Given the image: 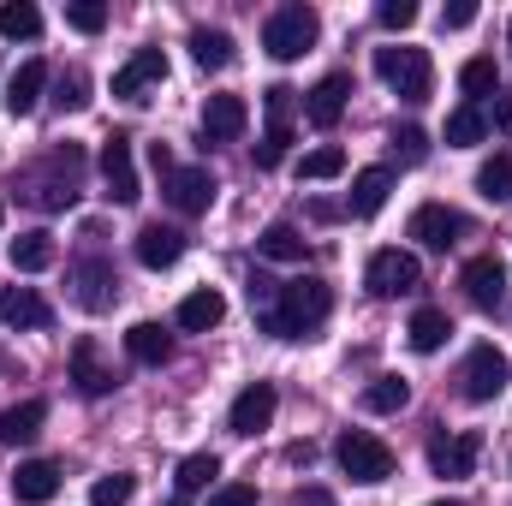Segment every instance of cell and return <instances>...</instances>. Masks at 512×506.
Returning a JSON list of instances; mask_svg holds the SVG:
<instances>
[{
  "label": "cell",
  "instance_id": "6da1fadb",
  "mask_svg": "<svg viewBox=\"0 0 512 506\" xmlns=\"http://www.w3.org/2000/svg\"><path fill=\"white\" fill-rule=\"evenodd\" d=\"M328 310H334V292L304 274V280H286V286L274 292V304L262 310V328H268L274 340H304L310 328L328 322Z\"/></svg>",
  "mask_w": 512,
  "mask_h": 506
},
{
  "label": "cell",
  "instance_id": "7a4b0ae2",
  "mask_svg": "<svg viewBox=\"0 0 512 506\" xmlns=\"http://www.w3.org/2000/svg\"><path fill=\"white\" fill-rule=\"evenodd\" d=\"M316 36H322V18H316V6H280V12H268V24H262V48L274 54V60H298V54H310L316 48Z\"/></svg>",
  "mask_w": 512,
  "mask_h": 506
},
{
  "label": "cell",
  "instance_id": "3957f363",
  "mask_svg": "<svg viewBox=\"0 0 512 506\" xmlns=\"http://www.w3.org/2000/svg\"><path fill=\"white\" fill-rule=\"evenodd\" d=\"M78 167H84V155H78L72 143H60V149L48 155V179L24 173L18 191H24L36 209H72V203H78Z\"/></svg>",
  "mask_w": 512,
  "mask_h": 506
},
{
  "label": "cell",
  "instance_id": "277c9868",
  "mask_svg": "<svg viewBox=\"0 0 512 506\" xmlns=\"http://www.w3.org/2000/svg\"><path fill=\"white\" fill-rule=\"evenodd\" d=\"M376 72L399 102H429V84H435V66L423 48H376Z\"/></svg>",
  "mask_w": 512,
  "mask_h": 506
},
{
  "label": "cell",
  "instance_id": "5b68a950",
  "mask_svg": "<svg viewBox=\"0 0 512 506\" xmlns=\"http://www.w3.org/2000/svg\"><path fill=\"white\" fill-rule=\"evenodd\" d=\"M334 459H340V471L352 483H387L393 477V447H387L382 435H370V429H346L340 447H334Z\"/></svg>",
  "mask_w": 512,
  "mask_h": 506
},
{
  "label": "cell",
  "instance_id": "8992f818",
  "mask_svg": "<svg viewBox=\"0 0 512 506\" xmlns=\"http://www.w3.org/2000/svg\"><path fill=\"white\" fill-rule=\"evenodd\" d=\"M501 387H507V352H495L489 340L471 346V358L459 364V393L471 405H489V399H501Z\"/></svg>",
  "mask_w": 512,
  "mask_h": 506
},
{
  "label": "cell",
  "instance_id": "52a82bcc",
  "mask_svg": "<svg viewBox=\"0 0 512 506\" xmlns=\"http://www.w3.org/2000/svg\"><path fill=\"white\" fill-rule=\"evenodd\" d=\"M417 280H423V268H417V256L411 251H376L370 256V268H364V286L376 292V298H399V292H417Z\"/></svg>",
  "mask_w": 512,
  "mask_h": 506
},
{
  "label": "cell",
  "instance_id": "ba28073f",
  "mask_svg": "<svg viewBox=\"0 0 512 506\" xmlns=\"http://www.w3.org/2000/svg\"><path fill=\"white\" fill-rule=\"evenodd\" d=\"M161 197H167L179 215H203V209L215 203V173H209V167H173V173L161 179Z\"/></svg>",
  "mask_w": 512,
  "mask_h": 506
},
{
  "label": "cell",
  "instance_id": "9c48e42d",
  "mask_svg": "<svg viewBox=\"0 0 512 506\" xmlns=\"http://www.w3.org/2000/svg\"><path fill=\"white\" fill-rule=\"evenodd\" d=\"M477 459H483V435H477V429L435 435V447H429V465H435V477H471V471H477Z\"/></svg>",
  "mask_w": 512,
  "mask_h": 506
},
{
  "label": "cell",
  "instance_id": "30bf717a",
  "mask_svg": "<svg viewBox=\"0 0 512 506\" xmlns=\"http://www.w3.org/2000/svg\"><path fill=\"white\" fill-rule=\"evenodd\" d=\"M161 78H167V54H161V48H137L126 66L114 72V96H120V102H149L143 90H155Z\"/></svg>",
  "mask_w": 512,
  "mask_h": 506
},
{
  "label": "cell",
  "instance_id": "8fae6325",
  "mask_svg": "<svg viewBox=\"0 0 512 506\" xmlns=\"http://www.w3.org/2000/svg\"><path fill=\"white\" fill-rule=\"evenodd\" d=\"M102 179H108V197H114V203H137V197H143V191H137V161H131L126 131H114V137L102 143Z\"/></svg>",
  "mask_w": 512,
  "mask_h": 506
},
{
  "label": "cell",
  "instance_id": "7c38bea8",
  "mask_svg": "<svg viewBox=\"0 0 512 506\" xmlns=\"http://www.w3.org/2000/svg\"><path fill=\"white\" fill-rule=\"evenodd\" d=\"M417 245H429V251H447V245H459V233H465V215L459 209H447V203H423L417 215H411V227H405Z\"/></svg>",
  "mask_w": 512,
  "mask_h": 506
},
{
  "label": "cell",
  "instance_id": "4fadbf2b",
  "mask_svg": "<svg viewBox=\"0 0 512 506\" xmlns=\"http://www.w3.org/2000/svg\"><path fill=\"white\" fill-rule=\"evenodd\" d=\"M459 286H465V298H471L477 310H501V298H507V268H501V256H471L465 274H459Z\"/></svg>",
  "mask_w": 512,
  "mask_h": 506
},
{
  "label": "cell",
  "instance_id": "5bb4252c",
  "mask_svg": "<svg viewBox=\"0 0 512 506\" xmlns=\"http://www.w3.org/2000/svg\"><path fill=\"white\" fill-rule=\"evenodd\" d=\"M274 405H280L274 381H251V387L233 399V411H227V429H233V435H256V429H268V423H274Z\"/></svg>",
  "mask_w": 512,
  "mask_h": 506
},
{
  "label": "cell",
  "instance_id": "9a60e30c",
  "mask_svg": "<svg viewBox=\"0 0 512 506\" xmlns=\"http://www.w3.org/2000/svg\"><path fill=\"white\" fill-rule=\"evenodd\" d=\"M114 262H102V256H84V262H72V298L84 304V310H108L114 304Z\"/></svg>",
  "mask_w": 512,
  "mask_h": 506
},
{
  "label": "cell",
  "instance_id": "2e32d148",
  "mask_svg": "<svg viewBox=\"0 0 512 506\" xmlns=\"http://www.w3.org/2000/svg\"><path fill=\"white\" fill-rule=\"evenodd\" d=\"M346 96H352V78H346V72H328V78L304 96V120L316 131H334L340 114H346Z\"/></svg>",
  "mask_w": 512,
  "mask_h": 506
},
{
  "label": "cell",
  "instance_id": "e0dca14e",
  "mask_svg": "<svg viewBox=\"0 0 512 506\" xmlns=\"http://www.w3.org/2000/svg\"><path fill=\"white\" fill-rule=\"evenodd\" d=\"M245 126H251L245 96H209L203 102V143H227V137H239Z\"/></svg>",
  "mask_w": 512,
  "mask_h": 506
},
{
  "label": "cell",
  "instance_id": "ac0fdd59",
  "mask_svg": "<svg viewBox=\"0 0 512 506\" xmlns=\"http://www.w3.org/2000/svg\"><path fill=\"white\" fill-rule=\"evenodd\" d=\"M72 381H78L84 399L114 393V370L102 364V346H96V340H78V346H72Z\"/></svg>",
  "mask_w": 512,
  "mask_h": 506
},
{
  "label": "cell",
  "instance_id": "d6986e66",
  "mask_svg": "<svg viewBox=\"0 0 512 506\" xmlns=\"http://www.w3.org/2000/svg\"><path fill=\"white\" fill-rule=\"evenodd\" d=\"M42 90H48V66H42V60H24V66L12 72V84H6V114H12V120L36 114Z\"/></svg>",
  "mask_w": 512,
  "mask_h": 506
},
{
  "label": "cell",
  "instance_id": "ffe728a7",
  "mask_svg": "<svg viewBox=\"0 0 512 506\" xmlns=\"http://www.w3.org/2000/svg\"><path fill=\"white\" fill-rule=\"evenodd\" d=\"M12 495L24 506H42L60 495V465H48V459H24L18 465V477H12Z\"/></svg>",
  "mask_w": 512,
  "mask_h": 506
},
{
  "label": "cell",
  "instance_id": "44dd1931",
  "mask_svg": "<svg viewBox=\"0 0 512 506\" xmlns=\"http://www.w3.org/2000/svg\"><path fill=\"white\" fill-rule=\"evenodd\" d=\"M387 191H393V167H364V173L352 179V197H346V209H352L358 221H370V215H382Z\"/></svg>",
  "mask_w": 512,
  "mask_h": 506
},
{
  "label": "cell",
  "instance_id": "7402d4cb",
  "mask_svg": "<svg viewBox=\"0 0 512 506\" xmlns=\"http://www.w3.org/2000/svg\"><path fill=\"white\" fill-rule=\"evenodd\" d=\"M0 322H6V328H48L54 310H48L30 286H6V292H0Z\"/></svg>",
  "mask_w": 512,
  "mask_h": 506
},
{
  "label": "cell",
  "instance_id": "603a6c76",
  "mask_svg": "<svg viewBox=\"0 0 512 506\" xmlns=\"http://www.w3.org/2000/svg\"><path fill=\"white\" fill-rule=\"evenodd\" d=\"M179 256H185V233H179V227H161V221H155V227L137 233V262H143V268H173Z\"/></svg>",
  "mask_w": 512,
  "mask_h": 506
},
{
  "label": "cell",
  "instance_id": "cb8c5ba5",
  "mask_svg": "<svg viewBox=\"0 0 512 506\" xmlns=\"http://www.w3.org/2000/svg\"><path fill=\"white\" fill-rule=\"evenodd\" d=\"M42 423H48V405H42V399H24V405L0 411V447H24V441H36Z\"/></svg>",
  "mask_w": 512,
  "mask_h": 506
},
{
  "label": "cell",
  "instance_id": "d4e9b609",
  "mask_svg": "<svg viewBox=\"0 0 512 506\" xmlns=\"http://www.w3.org/2000/svg\"><path fill=\"white\" fill-rule=\"evenodd\" d=\"M221 316H227V298H221L215 286H203V292H191V298L179 304V328H185V334H209V328H221Z\"/></svg>",
  "mask_w": 512,
  "mask_h": 506
},
{
  "label": "cell",
  "instance_id": "484cf974",
  "mask_svg": "<svg viewBox=\"0 0 512 506\" xmlns=\"http://www.w3.org/2000/svg\"><path fill=\"white\" fill-rule=\"evenodd\" d=\"M126 352H131V364H149V370H155V364L173 358V340H167L161 322H137V328L126 334Z\"/></svg>",
  "mask_w": 512,
  "mask_h": 506
},
{
  "label": "cell",
  "instance_id": "4316f807",
  "mask_svg": "<svg viewBox=\"0 0 512 506\" xmlns=\"http://www.w3.org/2000/svg\"><path fill=\"white\" fill-rule=\"evenodd\" d=\"M447 334H453V322H447V310H435V304H423V310L411 316V328H405L411 352H441V346H447Z\"/></svg>",
  "mask_w": 512,
  "mask_h": 506
},
{
  "label": "cell",
  "instance_id": "83f0119b",
  "mask_svg": "<svg viewBox=\"0 0 512 506\" xmlns=\"http://www.w3.org/2000/svg\"><path fill=\"white\" fill-rule=\"evenodd\" d=\"M191 60H197L203 72H221V66H233V36H227V30H209V24H197V30H191Z\"/></svg>",
  "mask_w": 512,
  "mask_h": 506
},
{
  "label": "cell",
  "instance_id": "f1b7e54d",
  "mask_svg": "<svg viewBox=\"0 0 512 506\" xmlns=\"http://www.w3.org/2000/svg\"><path fill=\"white\" fill-rule=\"evenodd\" d=\"M215 477H221V459H215V453H191V459H179L173 495H185V501H191V495H197V489H209Z\"/></svg>",
  "mask_w": 512,
  "mask_h": 506
},
{
  "label": "cell",
  "instance_id": "f546056e",
  "mask_svg": "<svg viewBox=\"0 0 512 506\" xmlns=\"http://www.w3.org/2000/svg\"><path fill=\"white\" fill-rule=\"evenodd\" d=\"M0 36H6V42H36V36H42V12H36L30 0H6V6H0Z\"/></svg>",
  "mask_w": 512,
  "mask_h": 506
},
{
  "label": "cell",
  "instance_id": "4dcf8cb0",
  "mask_svg": "<svg viewBox=\"0 0 512 506\" xmlns=\"http://www.w3.org/2000/svg\"><path fill=\"white\" fill-rule=\"evenodd\" d=\"M256 251L268 256V262H304V239H298V227H286V221H274V227H262V239H256Z\"/></svg>",
  "mask_w": 512,
  "mask_h": 506
},
{
  "label": "cell",
  "instance_id": "1f68e13d",
  "mask_svg": "<svg viewBox=\"0 0 512 506\" xmlns=\"http://www.w3.org/2000/svg\"><path fill=\"white\" fill-rule=\"evenodd\" d=\"M48 262H54V239L48 233H18L12 239V268L18 274H42Z\"/></svg>",
  "mask_w": 512,
  "mask_h": 506
},
{
  "label": "cell",
  "instance_id": "d6a6232c",
  "mask_svg": "<svg viewBox=\"0 0 512 506\" xmlns=\"http://www.w3.org/2000/svg\"><path fill=\"white\" fill-rule=\"evenodd\" d=\"M405 399H411V381L405 376H376L370 387H364V411H405Z\"/></svg>",
  "mask_w": 512,
  "mask_h": 506
},
{
  "label": "cell",
  "instance_id": "836d02e7",
  "mask_svg": "<svg viewBox=\"0 0 512 506\" xmlns=\"http://www.w3.org/2000/svg\"><path fill=\"white\" fill-rule=\"evenodd\" d=\"M459 90H465V96H471V108H477L483 96H495V90H501V66H495V60H465V66H459Z\"/></svg>",
  "mask_w": 512,
  "mask_h": 506
},
{
  "label": "cell",
  "instance_id": "e575fe53",
  "mask_svg": "<svg viewBox=\"0 0 512 506\" xmlns=\"http://www.w3.org/2000/svg\"><path fill=\"white\" fill-rule=\"evenodd\" d=\"M477 191H483L489 203H507L512 197V155H489V161L477 167Z\"/></svg>",
  "mask_w": 512,
  "mask_h": 506
},
{
  "label": "cell",
  "instance_id": "d590c367",
  "mask_svg": "<svg viewBox=\"0 0 512 506\" xmlns=\"http://www.w3.org/2000/svg\"><path fill=\"white\" fill-rule=\"evenodd\" d=\"M340 173H346V149L340 143H322V149H310L298 161V179H340Z\"/></svg>",
  "mask_w": 512,
  "mask_h": 506
},
{
  "label": "cell",
  "instance_id": "8d00e7d4",
  "mask_svg": "<svg viewBox=\"0 0 512 506\" xmlns=\"http://www.w3.org/2000/svg\"><path fill=\"white\" fill-rule=\"evenodd\" d=\"M483 137H489V120H483L477 108L447 114V143H453V149H471V143H483Z\"/></svg>",
  "mask_w": 512,
  "mask_h": 506
},
{
  "label": "cell",
  "instance_id": "74e56055",
  "mask_svg": "<svg viewBox=\"0 0 512 506\" xmlns=\"http://www.w3.org/2000/svg\"><path fill=\"white\" fill-rule=\"evenodd\" d=\"M387 149H393V161H399V167H417V161L429 155V137H423L417 126H393Z\"/></svg>",
  "mask_w": 512,
  "mask_h": 506
},
{
  "label": "cell",
  "instance_id": "f35d334b",
  "mask_svg": "<svg viewBox=\"0 0 512 506\" xmlns=\"http://www.w3.org/2000/svg\"><path fill=\"white\" fill-rule=\"evenodd\" d=\"M268 131H292V108H298V90H286V84H274L268 96Z\"/></svg>",
  "mask_w": 512,
  "mask_h": 506
},
{
  "label": "cell",
  "instance_id": "ab89813d",
  "mask_svg": "<svg viewBox=\"0 0 512 506\" xmlns=\"http://www.w3.org/2000/svg\"><path fill=\"white\" fill-rule=\"evenodd\" d=\"M66 24L84 30V36H96V30L108 24V6H102V0H72V6H66Z\"/></svg>",
  "mask_w": 512,
  "mask_h": 506
},
{
  "label": "cell",
  "instance_id": "60d3db41",
  "mask_svg": "<svg viewBox=\"0 0 512 506\" xmlns=\"http://www.w3.org/2000/svg\"><path fill=\"white\" fill-rule=\"evenodd\" d=\"M131 489H137V483H131L126 471H114V477H102V483L90 489V506H126Z\"/></svg>",
  "mask_w": 512,
  "mask_h": 506
},
{
  "label": "cell",
  "instance_id": "b9f144b4",
  "mask_svg": "<svg viewBox=\"0 0 512 506\" xmlns=\"http://www.w3.org/2000/svg\"><path fill=\"white\" fill-rule=\"evenodd\" d=\"M376 24L382 30H411L417 24V0H382L376 6Z\"/></svg>",
  "mask_w": 512,
  "mask_h": 506
},
{
  "label": "cell",
  "instance_id": "7bdbcfd3",
  "mask_svg": "<svg viewBox=\"0 0 512 506\" xmlns=\"http://www.w3.org/2000/svg\"><path fill=\"white\" fill-rule=\"evenodd\" d=\"M84 102H90V78H84V72H66V78H60V108L78 114Z\"/></svg>",
  "mask_w": 512,
  "mask_h": 506
},
{
  "label": "cell",
  "instance_id": "ee69618b",
  "mask_svg": "<svg viewBox=\"0 0 512 506\" xmlns=\"http://www.w3.org/2000/svg\"><path fill=\"white\" fill-rule=\"evenodd\" d=\"M286 143H292V131H268L262 143H256V167L268 173V167H280V155H286Z\"/></svg>",
  "mask_w": 512,
  "mask_h": 506
},
{
  "label": "cell",
  "instance_id": "f6af8a7d",
  "mask_svg": "<svg viewBox=\"0 0 512 506\" xmlns=\"http://www.w3.org/2000/svg\"><path fill=\"white\" fill-rule=\"evenodd\" d=\"M209 506H256V489L251 483H221V489L209 495Z\"/></svg>",
  "mask_w": 512,
  "mask_h": 506
},
{
  "label": "cell",
  "instance_id": "bcb514c9",
  "mask_svg": "<svg viewBox=\"0 0 512 506\" xmlns=\"http://www.w3.org/2000/svg\"><path fill=\"white\" fill-rule=\"evenodd\" d=\"M441 24H447V30H465V24H477V0H453V6L441 12Z\"/></svg>",
  "mask_w": 512,
  "mask_h": 506
},
{
  "label": "cell",
  "instance_id": "7dc6e473",
  "mask_svg": "<svg viewBox=\"0 0 512 506\" xmlns=\"http://www.w3.org/2000/svg\"><path fill=\"white\" fill-rule=\"evenodd\" d=\"M149 167H155V173H161V179H167V173H173V155H167V143H149Z\"/></svg>",
  "mask_w": 512,
  "mask_h": 506
},
{
  "label": "cell",
  "instance_id": "c3c4849f",
  "mask_svg": "<svg viewBox=\"0 0 512 506\" xmlns=\"http://www.w3.org/2000/svg\"><path fill=\"white\" fill-rule=\"evenodd\" d=\"M292 506H334V495H328V489H298Z\"/></svg>",
  "mask_w": 512,
  "mask_h": 506
},
{
  "label": "cell",
  "instance_id": "681fc988",
  "mask_svg": "<svg viewBox=\"0 0 512 506\" xmlns=\"http://www.w3.org/2000/svg\"><path fill=\"white\" fill-rule=\"evenodd\" d=\"M167 506H191V501H185V495H173V501H167Z\"/></svg>",
  "mask_w": 512,
  "mask_h": 506
},
{
  "label": "cell",
  "instance_id": "f907efd6",
  "mask_svg": "<svg viewBox=\"0 0 512 506\" xmlns=\"http://www.w3.org/2000/svg\"><path fill=\"white\" fill-rule=\"evenodd\" d=\"M429 506H459V501H429Z\"/></svg>",
  "mask_w": 512,
  "mask_h": 506
},
{
  "label": "cell",
  "instance_id": "816d5d0a",
  "mask_svg": "<svg viewBox=\"0 0 512 506\" xmlns=\"http://www.w3.org/2000/svg\"><path fill=\"white\" fill-rule=\"evenodd\" d=\"M507 42H512V24H507Z\"/></svg>",
  "mask_w": 512,
  "mask_h": 506
}]
</instances>
